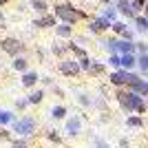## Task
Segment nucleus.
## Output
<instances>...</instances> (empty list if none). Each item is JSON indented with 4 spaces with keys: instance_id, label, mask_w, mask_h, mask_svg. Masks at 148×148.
<instances>
[{
    "instance_id": "f257e3e1",
    "label": "nucleus",
    "mask_w": 148,
    "mask_h": 148,
    "mask_svg": "<svg viewBox=\"0 0 148 148\" xmlns=\"http://www.w3.org/2000/svg\"><path fill=\"white\" fill-rule=\"evenodd\" d=\"M117 99H119V104H122L126 111H130V113H133V111H137V113L146 111L144 97H142V95H137V93H133V91H119Z\"/></svg>"
},
{
    "instance_id": "f03ea898",
    "label": "nucleus",
    "mask_w": 148,
    "mask_h": 148,
    "mask_svg": "<svg viewBox=\"0 0 148 148\" xmlns=\"http://www.w3.org/2000/svg\"><path fill=\"white\" fill-rule=\"evenodd\" d=\"M56 16L62 18L64 22H75V20L82 18V13L77 11V9H73L71 5H58L56 7Z\"/></svg>"
},
{
    "instance_id": "7ed1b4c3",
    "label": "nucleus",
    "mask_w": 148,
    "mask_h": 148,
    "mask_svg": "<svg viewBox=\"0 0 148 148\" xmlns=\"http://www.w3.org/2000/svg\"><path fill=\"white\" fill-rule=\"evenodd\" d=\"M16 133H20V135H31L33 133V128H36V122L31 117H25V119H20V122H16Z\"/></svg>"
},
{
    "instance_id": "20e7f679",
    "label": "nucleus",
    "mask_w": 148,
    "mask_h": 148,
    "mask_svg": "<svg viewBox=\"0 0 148 148\" xmlns=\"http://www.w3.org/2000/svg\"><path fill=\"white\" fill-rule=\"evenodd\" d=\"M2 49H5L7 53H11V56H18L20 51L25 49V44L20 42V40H13V38H7V40H2Z\"/></svg>"
},
{
    "instance_id": "39448f33",
    "label": "nucleus",
    "mask_w": 148,
    "mask_h": 148,
    "mask_svg": "<svg viewBox=\"0 0 148 148\" xmlns=\"http://www.w3.org/2000/svg\"><path fill=\"white\" fill-rule=\"evenodd\" d=\"M80 64L77 62H73V60H64V62H60V71L62 73H66V75H77V71H80Z\"/></svg>"
},
{
    "instance_id": "423d86ee",
    "label": "nucleus",
    "mask_w": 148,
    "mask_h": 148,
    "mask_svg": "<svg viewBox=\"0 0 148 148\" xmlns=\"http://www.w3.org/2000/svg\"><path fill=\"white\" fill-rule=\"evenodd\" d=\"M130 91L137 93V95H148V82L139 77L137 82H133V84H130Z\"/></svg>"
},
{
    "instance_id": "0eeeda50",
    "label": "nucleus",
    "mask_w": 148,
    "mask_h": 148,
    "mask_svg": "<svg viewBox=\"0 0 148 148\" xmlns=\"http://www.w3.org/2000/svg\"><path fill=\"white\" fill-rule=\"evenodd\" d=\"M111 20L108 18H97V20H93L91 22V31H106V29H111Z\"/></svg>"
},
{
    "instance_id": "6e6552de",
    "label": "nucleus",
    "mask_w": 148,
    "mask_h": 148,
    "mask_svg": "<svg viewBox=\"0 0 148 148\" xmlns=\"http://www.w3.org/2000/svg\"><path fill=\"white\" fill-rule=\"evenodd\" d=\"M122 66L128 71V69L137 66V56L135 53H126V56H122Z\"/></svg>"
},
{
    "instance_id": "1a4fd4ad",
    "label": "nucleus",
    "mask_w": 148,
    "mask_h": 148,
    "mask_svg": "<svg viewBox=\"0 0 148 148\" xmlns=\"http://www.w3.org/2000/svg\"><path fill=\"white\" fill-rule=\"evenodd\" d=\"M80 128H82V124H80V119H77V117H73L71 122L66 124V133H69V135H77Z\"/></svg>"
},
{
    "instance_id": "9d476101",
    "label": "nucleus",
    "mask_w": 148,
    "mask_h": 148,
    "mask_svg": "<svg viewBox=\"0 0 148 148\" xmlns=\"http://www.w3.org/2000/svg\"><path fill=\"white\" fill-rule=\"evenodd\" d=\"M137 66L142 73H148V53H142V56L137 58Z\"/></svg>"
},
{
    "instance_id": "9b49d317",
    "label": "nucleus",
    "mask_w": 148,
    "mask_h": 148,
    "mask_svg": "<svg viewBox=\"0 0 148 148\" xmlns=\"http://www.w3.org/2000/svg\"><path fill=\"white\" fill-rule=\"evenodd\" d=\"M36 82H38V75H36V73H27V75H22V84H25V86H33Z\"/></svg>"
},
{
    "instance_id": "f8f14e48",
    "label": "nucleus",
    "mask_w": 148,
    "mask_h": 148,
    "mask_svg": "<svg viewBox=\"0 0 148 148\" xmlns=\"http://www.w3.org/2000/svg\"><path fill=\"white\" fill-rule=\"evenodd\" d=\"M53 22H56V18H53V16H44L42 20H36V27H51Z\"/></svg>"
},
{
    "instance_id": "ddd939ff",
    "label": "nucleus",
    "mask_w": 148,
    "mask_h": 148,
    "mask_svg": "<svg viewBox=\"0 0 148 148\" xmlns=\"http://www.w3.org/2000/svg\"><path fill=\"white\" fill-rule=\"evenodd\" d=\"M135 25H137L139 31H146L148 29V18L146 16H139V18H135Z\"/></svg>"
},
{
    "instance_id": "4468645a",
    "label": "nucleus",
    "mask_w": 148,
    "mask_h": 148,
    "mask_svg": "<svg viewBox=\"0 0 148 148\" xmlns=\"http://www.w3.org/2000/svg\"><path fill=\"white\" fill-rule=\"evenodd\" d=\"M113 31H115V33H122V36H124L128 29H126V25H124V22H113Z\"/></svg>"
},
{
    "instance_id": "2eb2a0df",
    "label": "nucleus",
    "mask_w": 148,
    "mask_h": 148,
    "mask_svg": "<svg viewBox=\"0 0 148 148\" xmlns=\"http://www.w3.org/2000/svg\"><path fill=\"white\" fill-rule=\"evenodd\" d=\"M13 66L18 69V71H27V60L25 58H18V60L13 62Z\"/></svg>"
},
{
    "instance_id": "dca6fc26",
    "label": "nucleus",
    "mask_w": 148,
    "mask_h": 148,
    "mask_svg": "<svg viewBox=\"0 0 148 148\" xmlns=\"http://www.w3.org/2000/svg\"><path fill=\"white\" fill-rule=\"evenodd\" d=\"M33 7H36V11H47V2L44 0H33Z\"/></svg>"
},
{
    "instance_id": "f3484780",
    "label": "nucleus",
    "mask_w": 148,
    "mask_h": 148,
    "mask_svg": "<svg viewBox=\"0 0 148 148\" xmlns=\"http://www.w3.org/2000/svg\"><path fill=\"white\" fill-rule=\"evenodd\" d=\"M11 122V113L9 111H0V124H9Z\"/></svg>"
},
{
    "instance_id": "a211bd4d",
    "label": "nucleus",
    "mask_w": 148,
    "mask_h": 148,
    "mask_svg": "<svg viewBox=\"0 0 148 148\" xmlns=\"http://www.w3.org/2000/svg\"><path fill=\"white\" fill-rule=\"evenodd\" d=\"M58 33H60V36H64V38H69V36H71V27H69V25L58 27Z\"/></svg>"
},
{
    "instance_id": "6ab92c4d",
    "label": "nucleus",
    "mask_w": 148,
    "mask_h": 148,
    "mask_svg": "<svg viewBox=\"0 0 148 148\" xmlns=\"http://www.w3.org/2000/svg\"><path fill=\"white\" fill-rule=\"evenodd\" d=\"M108 62H111V66L119 69V66H122V56H111V60H108Z\"/></svg>"
},
{
    "instance_id": "aec40b11",
    "label": "nucleus",
    "mask_w": 148,
    "mask_h": 148,
    "mask_svg": "<svg viewBox=\"0 0 148 148\" xmlns=\"http://www.w3.org/2000/svg\"><path fill=\"white\" fill-rule=\"evenodd\" d=\"M126 124H128V126H142L144 119L142 117H128V119H126Z\"/></svg>"
},
{
    "instance_id": "412c9836",
    "label": "nucleus",
    "mask_w": 148,
    "mask_h": 148,
    "mask_svg": "<svg viewBox=\"0 0 148 148\" xmlns=\"http://www.w3.org/2000/svg\"><path fill=\"white\" fill-rule=\"evenodd\" d=\"M115 16H117V11H115V7H108L104 11V18H108V20H115Z\"/></svg>"
},
{
    "instance_id": "4be33fe9",
    "label": "nucleus",
    "mask_w": 148,
    "mask_h": 148,
    "mask_svg": "<svg viewBox=\"0 0 148 148\" xmlns=\"http://www.w3.org/2000/svg\"><path fill=\"white\" fill-rule=\"evenodd\" d=\"M64 113H66V111H64V106H56V108H53V117L60 119V117H64Z\"/></svg>"
},
{
    "instance_id": "5701e85b",
    "label": "nucleus",
    "mask_w": 148,
    "mask_h": 148,
    "mask_svg": "<svg viewBox=\"0 0 148 148\" xmlns=\"http://www.w3.org/2000/svg\"><path fill=\"white\" fill-rule=\"evenodd\" d=\"M130 5H133V9H146V2H144V0H130Z\"/></svg>"
},
{
    "instance_id": "b1692460",
    "label": "nucleus",
    "mask_w": 148,
    "mask_h": 148,
    "mask_svg": "<svg viewBox=\"0 0 148 148\" xmlns=\"http://www.w3.org/2000/svg\"><path fill=\"white\" fill-rule=\"evenodd\" d=\"M44 97V93L42 91H36V93H33V95H31V99H29V102H33V104H38V102H40V99H42Z\"/></svg>"
},
{
    "instance_id": "393cba45",
    "label": "nucleus",
    "mask_w": 148,
    "mask_h": 148,
    "mask_svg": "<svg viewBox=\"0 0 148 148\" xmlns=\"http://www.w3.org/2000/svg\"><path fill=\"white\" fill-rule=\"evenodd\" d=\"M95 148H111V146H108L104 139H95Z\"/></svg>"
},
{
    "instance_id": "a878e982",
    "label": "nucleus",
    "mask_w": 148,
    "mask_h": 148,
    "mask_svg": "<svg viewBox=\"0 0 148 148\" xmlns=\"http://www.w3.org/2000/svg\"><path fill=\"white\" fill-rule=\"evenodd\" d=\"M137 51H139V53H148V47L144 42H137Z\"/></svg>"
},
{
    "instance_id": "bb28decb",
    "label": "nucleus",
    "mask_w": 148,
    "mask_h": 148,
    "mask_svg": "<svg viewBox=\"0 0 148 148\" xmlns=\"http://www.w3.org/2000/svg\"><path fill=\"white\" fill-rule=\"evenodd\" d=\"M80 66H82V69H91L93 64H91V62L86 60V58H82V62H80Z\"/></svg>"
},
{
    "instance_id": "cd10ccee",
    "label": "nucleus",
    "mask_w": 148,
    "mask_h": 148,
    "mask_svg": "<svg viewBox=\"0 0 148 148\" xmlns=\"http://www.w3.org/2000/svg\"><path fill=\"white\" fill-rule=\"evenodd\" d=\"M13 148H27V144L25 142H16V144H13Z\"/></svg>"
},
{
    "instance_id": "c85d7f7f",
    "label": "nucleus",
    "mask_w": 148,
    "mask_h": 148,
    "mask_svg": "<svg viewBox=\"0 0 148 148\" xmlns=\"http://www.w3.org/2000/svg\"><path fill=\"white\" fill-rule=\"evenodd\" d=\"M144 11H146V18H148V2H146V9H144Z\"/></svg>"
},
{
    "instance_id": "c756f323",
    "label": "nucleus",
    "mask_w": 148,
    "mask_h": 148,
    "mask_svg": "<svg viewBox=\"0 0 148 148\" xmlns=\"http://www.w3.org/2000/svg\"><path fill=\"white\" fill-rule=\"evenodd\" d=\"M5 2H7V0H0V5H5Z\"/></svg>"
},
{
    "instance_id": "7c9ffc66",
    "label": "nucleus",
    "mask_w": 148,
    "mask_h": 148,
    "mask_svg": "<svg viewBox=\"0 0 148 148\" xmlns=\"http://www.w3.org/2000/svg\"><path fill=\"white\" fill-rule=\"evenodd\" d=\"M146 108H148V104H146Z\"/></svg>"
}]
</instances>
